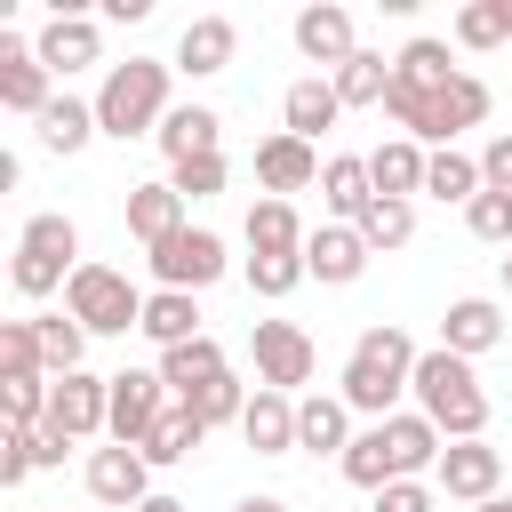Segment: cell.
<instances>
[{"label": "cell", "mask_w": 512, "mask_h": 512, "mask_svg": "<svg viewBox=\"0 0 512 512\" xmlns=\"http://www.w3.org/2000/svg\"><path fill=\"white\" fill-rule=\"evenodd\" d=\"M240 440H248L256 456H288V448H296V392L256 384V392H248V416H240Z\"/></svg>", "instance_id": "obj_20"}, {"label": "cell", "mask_w": 512, "mask_h": 512, "mask_svg": "<svg viewBox=\"0 0 512 512\" xmlns=\"http://www.w3.org/2000/svg\"><path fill=\"white\" fill-rule=\"evenodd\" d=\"M144 264H152V280H160V288H184V296H200V288H216V280L232 272L224 240H216V232H200V224H184L176 240H160Z\"/></svg>", "instance_id": "obj_7"}, {"label": "cell", "mask_w": 512, "mask_h": 512, "mask_svg": "<svg viewBox=\"0 0 512 512\" xmlns=\"http://www.w3.org/2000/svg\"><path fill=\"white\" fill-rule=\"evenodd\" d=\"M184 408L216 432V424H240V416H248V392H240V376H216V384H208V392H192Z\"/></svg>", "instance_id": "obj_42"}, {"label": "cell", "mask_w": 512, "mask_h": 512, "mask_svg": "<svg viewBox=\"0 0 512 512\" xmlns=\"http://www.w3.org/2000/svg\"><path fill=\"white\" fill-rule=\"evenodd\" d=\"M368 240H360V224H312V240H304V272L312 280H328V288H352L360 272H368Z\"/></svg>", "instance_id": "obj_14"}, {"label": "cell", "mask_w": 512, "mask_h": 512, "mask_svg": "<svg viewBox=\"0 0 512 512\" xmlns=\"http://www.w3.org/2000/svg\"><path fill=\"white\" fill-rule=\"evenodd\" d=\"M432 488L456 496V504H488V496H504V448H488V440H448Z\"/></svg>", "instance_id": "obj_11"}, {"label": "cell", "mask_w": 512, "mask_h": 512, "mask_svg": "<svg viewBox=\"0 0 512 512\" xmlns=\"http://www.w3.org/2000/svg\"><path fill=\"white\" fill-rule=\"evenodd\" d=\"M32 328H40V352H48V376H80V360H88V328H80L72 312H40Z\"/></svg>", "instance_id": "obj_37"}, {"label": "cell", "mask_w": 512, "mask_h": 512, "mask_svg": "<svg viewBox=\"0 0 512 512\" xmlns=\"http://www.w3.org/2000/svg\"><path fill=\"white\" fill-rule=\"evenodd\" d=\"M88 496H96L104 512H136V504L152 496V464H144L136 448H96V456H88Z\"/></svg>", "instance_id": "obj_15"}, {"label": "cell", "mask_w": 512, "mask_h": 512, "mask_svg": "<svg viewBox=\"0 0 512 512\" xmlns=\"http://www.w3.org/2000/svg\"><path fill=\"white\" fill-rule=\"evenodd\" d=\"M328 80H336L344 112H352V104H384V96H392V64H384L376 48H360V56H352V64H336Z\"/></svg>", "instance_id": "obj_35"}, {"label": "cell", "mask_w": 512, "mask_h": 512, "mask_svg": "<svg viewBox=\"0 0 512 512\" xmlns=\"http://www.w3.org/2000/svg\"><path fill=\"white\" fill-rule=\"evenodd\" d=\"M200 440H208V424H200V416H192L184 400H168V416L152 424V440H144L136 456H144V464H184V456H192Z\"/></svg>", "instance_id": "obj_32"}, {"label": "cell", "mask_w": 512, "mask_h": 512, "mask_svg": "<svg viewBox=\"0 0 512 512\" xmlns=\"http://www.w3.org/2000/svg\"><path fill=\"white\" fill-rule=\"evenodd\" d=\"M472 512H512V496H488V504H472Z\"/></svg>", "instance_id": "obj_51"}, {"label": "cell", "mask_w": 512, "mask_h": 512, "mask_svg": "<svg viewBox=\"0 0 512 512\" xmlns=\"http://www.w3.org/2000/svg\"><path fill=\"white\" fill-rule=\"evenodd\" d=\"M64 312L88 336H128V328H144V288L128 272H112V264H80L72 288H64Z\"/></svg>", "instance_id": "obj_6"}, {"label": "cell", "mask_w": 512, "mask_h": 512, "mask_svg": "<svg viewBox=\"0 0 512 512\" xmlns=\"http://www.w3.org/2000/svg\"><path fill=\"white\" fill-rule=\"evenodd\" d=\"M32 432H40V424H32ZM32 432H24V424H8V432H0V488H24V480L40 472V456H32Z\"/></svg>", "instance_id": "obj_45"}, {"label": "cell", "mask_w": 512, "mask_h": 512, "mask_svg": "<svg viewBox=\"0 0 512 512\" xmlns=\"http://www.w3.org/2000/svg\"><path fill=\"white\" fill-rule=\"evenodd\" d=\"M408 392H416V416H432V424H440V440H480V432H488V392H480L472 360H456L448 344L416 352Z\"/></svg>", "instance_id": "obj_3"}, {"label": "cell", "mask_w": 512, "mask_h": 512, "mask_svg": "<svg viewBox=\"0 0 512 512\" xmlns=\"http://www.w3.org/2000/svg\"><path fill=\"white\" fill-rule=\"evenodd\" d=\"M240 272H248V288H256V296H288L296 280H312V272H304V256H248Z\"/></svg>", "instance_id": "obj_44"}, {"label": "cell", "mask_w": 512, "mask_h": 512, "mask_svg": "<svg viewBox=\"0 0 512 512\" xmlns=\"http://www.w3.org/2000/svg\"><path fill=\"white\" fill-rule=\"evenodd\" d=\"M392 72H400V80H424V88H440V80H456L464 64L448 56V40H432V32H416V40H408V48L392 56Z\"/></svg>", "instance_id": "obj_38"}, {"label": "cell", "mask_w": 512, "mask_h": 512, "mask_svg": "<svg viewBox=\"0 0 512 512\" xmlns=\"http://www.w3.org/2000/svg\"><path fill=\"white\" fill-rule=\"evenodd\" d=\"M376 512H440V488L432 480H392V488H376Z\"/></svg>", "instance_id": "obj_47"}, {"label": "cell", "mask_w": 512, "mask_h": 512, "mask_svg": "<svg viewBox=\"0 0 512 512\" xmlns=\"http://www.w3.org/2000/svg\"><path fill=\"white\" fill-rule=\"evenodd\" d=\"M152 368H160V384H168L176 400H192V392H208L216 376H232V360H224V344H216V336H192V344L160 352Z\"/></svg>", "instance_id": "obj_22"}, {"label": "cell", "mask_w": 512, "mask_h": 512, "mask_svg": "<svg viewBox=\"0 0 512 512\" xmlns=\"http://www.w3.org/2000/svg\"><path fill=\"white\" fill-rule=\"evenodd\" d=\"M168 184L184 192V208H192V200H216V192H224V152H200V160H176V168H168Z\"/></svg>", "instance_id": "obj_43"}, {"label": "cell", "mask_w": 512, "mask_h": 512, "mask_svg": "<svg viewBox=\"0 0 512 512\" xmlns=\"http://www.w3.org/2000/svg\"><path fill=\"white\" fill-rule=\"evenodd\" d=\"M136 336H152L160 352H176V344H192V336H200V304H192L184 288H152V296H144V328H136Z\"/></svg>", "instance_id": "obj_30"}, {"label": "cell", "mask_w": 512, "mask_h": 512, "mask_svg": "<svg viewBox=\"0 0 512 512\" xmlns=\"http://www.w3.org/2000/svg\"><path fill=\"white\" fill-rule=\"evenodd\" d=\"M112 424V376H56L48 384V432H64V440H96Z\"/></svg>", "instance_id": "obj_10"}, {"label": "cell", "mask_w": 512, "mask_h": 512, "mask_svg": "<svg viewBox=\"0 0 512 512\" xmlns=\"http://www.w3.org/2000/svg\"><path fill=\"white\" fill-rule=\"evenodd\" d=\"M464 224H472V240H512V200L504 192H480L464 208Z\"/></svg>", "instance_id": "obj_46"}, {"label": "cell", "mask_w": 512, "mask_h": 512, "mask_svg": "<svg viewBox=\"0 0 512 512\" xmlns=\"http://www.w3.org/2000/svg\"><path fill=\"white\" fill-rule=\"evenodd\" d=\"M232 56H240V24L232 16H192L184 40H176V72H192V80H216Z\"/></svg>", "instance_id": "obj_18"}, {"label": "cell", "mask_w": 512, "mask_h": 512, "mask_svg": "<svg viewBox=\"0 0 512 512\" xmlns=\"http://www.w3.org/2000/svg\"><path fill=\"white\" fill-rule=\"evenodd\" d=\"M128 232L144 240V248H160V240H176L184 232V192L160 176V184H128Z\"/></svg>", "instance_id": "obj_25"}, {"label": "cell", "mask_w": 512, "mask_h": 512, "mask_svg": "<svg viewBox=\"0 0 512 512\" xmlns=\"http://www.w3.org/2000/svg\"><path fill=\"white\" fill-rule=\"evenodd\" d=\"M336 112H344V96H336V80H288V96H280V128L288 136H304V144H320L328 128H336Z\"/></svg>", "instance_id": "obj_21"}, {"label": "cell", "mask_w": 512, "mask_h": 512, "mask_svg": "<svg viewBox=\"0 0 512 512\" xmlns=\"http://www.w3.org/2000/svg\"><path fill=\"white\" fill-rule=\"evenodd\" d=\"M88 136H104V128H96V104L56 96V104L40 112V144H48V152H64V160H72V152H88Z\"/></svg>", "instance_id": "obj_31"}, {"label": "cell", "mask_w": 512, "mask_h": 512, "mask_svg": "<svg viewBox=\"0 0 512 512\" xmlns=\"http://www.w3.org/2000/svg\"><path fill=\"white\" fill-rule=\"evenodd\" d=\"M168 400H176V392L160 384V368H120V376H112V424H104L112 448H144L152 424L168 416Z\"/></svg>", "instance_id": "obj_8"}, {"label": "cell", "mask_w": 512, "mask_h": 512, "mask_svg": "<svg viewBox=\"0 0 512 512\" xmlns=\"http://www.w3.org/2000/svg\"><path fill=\"white\" fill-rule=\"evenodd\" d=\"M248 352H256V384H272V392L312 384V360H320L296 320H256V328H248Z\"/></svg>", "instance_id": "obj_9"}, {"label": "cell", "mask_w": 512, "mask_h": 512, "mask_svg": "<svg viewBox=\"0 0 512 512\" xmlns=\"http://www.w3.org/2000/svg\"><path fill=\"white\" fill-rule=\"evenodd\" d=\"M440 344H448L456 360H480V352L504 344V312H496L488 296H456V304L440 312Z\"/></svg>", "instance_id": "obj_19"}, {"label": "cell", "mask_w": 512, "mask_h": 512, "mask_svg": "<svg viewBox=\"0 0 512 512\" xmlns=\"http://www.w3.org/2000/svg\"><path fill=\"white\" fill-rule=\"evenodd\" d=\"M296 48L312 56V64H352L360 56V40H352V16L336 8V0H312V8H296Z\"/></svg>", "instance_id": "obj_17"}, {"label": "cell", "mask_w": 512, "mask_h": 512, "mask_svg": "<svg viewBox=\"0 0 512 512\" xmlns=\"http://www.w3.org/2000/svg\"><path fill=\"white\" fill-rule=\"evenodd\" d=\"M168 72L176 64H160V56H128V64H112L104 72V88H96V128L104 136H160V120L176 112L168 104Z\"/></svg>", "instance_id": "obj_4"}, {"label": "cell", "mask_w": 512, "mask_h": 512, "mask_svg": "<svg viewBox=\"0 0 512 512\" xmlns=\"http://www.w3.org/2000/svg\"><path fill=\"white\" fill-rule=\"evenodd\" d=\"M32 56H40L56 80H72L80 64L104 56V32H96V16H64V8H56V16L40 24V40H32Z\"/></svg>", "instance_id": "obj_16"}, {"label": "cell", "mask_w": 512, "mask_h": 512, "mask_svg": "<svg viewBox=\"0 0 512 512\" xmlns=\"http://www.w3.org/2000/svg\"><path fill=\"white\" fill-rule=\"evenodd\" d=\"M0 376H48V352H40L32 320H0Z\"/></svg>", "instance_id": "obj_40"}, {"label": "cell", "mask_w": 512, "mask_h": 512, "mask_svg": "<svg viewBox=\"0 0 512 512\" xmlns=\"http://www.w3.org/2000/svg\"><path fill=\"white\" fill-rule=\"evenodd\" d=\"M504 40H512V0H464V8H456V48L488 56V48H504Z\"/></svg>", "instance_id": "obj_34"}, {"label": "cell", "mask_w": 512, "mask_h": 512, "mask_svg": "<svg viewBox=\"0 0 512 512\" xmlns=\"http://www.w3.org/2000/svg\"><path fill=\"white\" fill-rule=\"evenodd\" d=\"M72 272H80V224L72 216H32L24 232H16V264H8V280H16V296H56V288H72Z\"/></svg>", "instance_id": "obj_5"}, {"label": "cell", "mask_w": 512, "mask_h": 512, "mask_svg": "<svg viewBox=\"0 0 512 512\" xmlns=\"http://www.w3.org/2000/svg\"><path fill=\"white\" fill-rule=\"evenodd\" d=\"M336 464H344V480H352V488H368V496L400 480V464H392V448H384V424H368V432H352V448H344Z\"/></svg>", "instance_id": "obj_33"}, {"label": "cell", "mask_w": 512, "mask_h": 512, "mask_svg": "<svg viewBox=\"0 0 512 512\" xmlns=\"http://www.w3.org/2000/svg\"><path fill=\"white\" fill-rule=\"evenodd\" d=\"M160 152H168V168L176 160H200V152H224V120L208 112V104H176L168 120H160V136H152Z\"/></svg>", "instance_id": "obj_27"}, {"label": "cell", "mask_w": 512, "mask_h": 512, "mask_svg": "<svg viewBox=\"0 0 512 512\" xmlns=\"http://www.w3.org/2000/svg\"><path fill=\"white\" fill-rule=\"evenodd\" d=\"M360 240L368 248H408L416 240V200H368V216H360Z\"/></svg>", "instance_id": "obj_39"}, {"label": "cell", "mask_w": 512, "mask_h": 512, "mask_svg": "<svg viewBox=\"0 0 512 512\" xmlns=\"http://www.w3.org/2000/svg\"><path fill=\"white\" fill-rule=\"evenodd\" d=\"M320 200H328V224H360V216H368V200H376L368 160H360V152H336V160L320 168Z\"/></svg>", "instance_id": "obj_24"}, {"label": "cell", "mask_w": 512, "mask_h": 512, "mask_svg": "<svg viewBox=\"0 0 512 512\" xmlns=\"http://www.w3.org/2000/svg\"><path fill=\"white\" fill-rule=\"evenodd\" d=\"M0 104L8 112H24V120H40L48 104H56V72L32 56V40H16V32H0Z\"/></svg>", "instance_id": "obj_12"}, {"label": "cell", "mask_w": 512, "mask_h": 512, "mask_svg": "<svg viewBox=\"0 0 512 512\" xmlns=\"http://www.w3.org/2000/svg\"><path fill=\"white\" fill-rule=\"evenodd\" d=\"M232 512H288V504H280V496H240Z\"/></svg>", "instance_id": "obj_50"}, {"label": "cell", "mask_w": 512, "mask_h": 512, "mask_svg": "<svg viewBox=\"0 0 512 512\" xmlns=\"http://www.w3.org/2000/svg\"><path fill=\"white\" fill-rule=\"evenodd\" d=\"M424 192H432V200H464V208H472L488 184H480V160L448 144V152H432V168H424Z\"/></svg>", "instance_id": "obj_36"}, {"label": "cell", "mask_w": 512, "mask_h": 512, "mask_svg": "<svg viewBox=\"0 0 512 512\" xmlns=\"http://www.w3.org/2000/svg\"><path fill=\"white\" fill-rule=\"evenodd\" d=\"M384 112L400 120V136H416V144H440V152H448L464 128H480V120H488V80L456 72V80L424 88V80H400V72H392V96H384Z\"/></svg>", "instance_id": "obj_2"}, {"label": "cell", "mask_w": 512, "mask_h": 512, "mask_svg": "<svg viewBox=\"0 0 512 512\" xmlns=\"http://www.w3.org/2000/svg\"><path fill=\"white\" fill-rule=\"evenodd\" d=\"M384 448H392V464H400V480H424V472H440V424L432 416H416V408H400V416H384Z\"/></svg>", "instance_id": "obj_23"}, {"label": "cell", "mask_w": 512, "mask_h": 512, "mask_svg": "<svg viewBox=\"0 0 512 512\" xmlns=\"http://www.w3.org/2000/svg\"><path fill=\"white\" fill-rule=\"evenodd\" d=\"M480 184L512 200V136H488V152H480Z\"/></svg>", "instance_id": "obj_48"}, {"label": "cell", "mask_w": 512, "mask_h": 512, "mask_svg": "<svg viewBox=\"0 0 512 512\" xmlns=\"http://www.w3.org/2000/svg\"><path fill=\"white\" fill-rule=\"evenodd\" d=\"M296 448L344 456V448H352V408H344L336 392H304V400H296Z\"/></svg>", "instance_id": "obj_26"}, {"label": "cell", "mask_w": 512, "mask_h": 512, "mask_svg": "<svg viewBox=\"0 0 512 512\" xmlns=\"http://www.w3.org/2000/svg\"><path fill=\"white\" fill-rule=\"evenodd\" d=\"M504 288H512V256H504Z\"/></svg>", "instance_id": "obj_52"}, {"label": "cell", "mask_w": 512, "mask_h": 512, "mask_svg": "<svg viewBox=\"0 0 512 512\" xmlns=\"http://www.w3.org/2000/svg\"><path fill=\"white\" fill-rule=\"evenodd\" d=\"M304 216H296V200H256L248 208V256H304Z\"/></svg>", "instance_id": "obj_29"}, {"label": "cell", "mask_w": 512, "mask_h": 512, "mask_svg": "<svg viewBox=\"0 0 512 512\" xmlns=\"http://www.w3.org/2000/svg\"><path fill=\"white\" fill-rule=\"evenodd\" d=\"M136 512H192V504H176V496H160V488H152V496H144Z\"/></svg>", "instance_id": "obj_49"}, {"label": "cell", "mask_w": 512, "mask_h": 512, "mask_svg": "<svg viewBox=\"0 0 512 512\" xmlns=\"http://www.w3.org/2000/svg\"><path fill=\"white\" fill-rule=\"evenodd\" d=\"M48 384L56 376H0V408H8V424H48Z\"/></svg>", "instance_id": "obj_41"}, {"label": "cell", "mask_w": 512, "mask_h": 512, "mask_svg": "<svg viewBox=\"0 0 512 512\" xmlns=\"http://www.w3.org/2000/svg\"><path fill=\"white\" fill-rule=\"evenodd\" d=\"M320 168H328V160H320V152H312L304 136H288V128L256 144V184H264V200H288V192H312V184H320Z\"/></svg>", "instance_id": "obj_13"}, {"label": "cell", "mask_w": 512, "mask_h": 512, "mask_svg": "<svg viewBox=\"0 0 512 512\" xmlns=\"http://www.w3.org/2000/svg\"><path fill=\"white\" fill-rule=\"evenodd\" d=\"M424 168H432V152H424L416 136H392V144L368 152V176H376L384 200H416V192H424Z\"/></svg>", "instance_id": "obj_28"}, {"label": "cell", "mask_w": 512, "mask_h": 512, "mask_svg": "<svg viewBox=\"0 0 512 512\" xmlns=\"http://www.w3.org/2000/svg\"><path fill=\"white\" fill-rule=\"evenodd\" d=\"M408 376H416V344H408V328L376 320V328H360V336H352V352H344V376H336V400H344L352 416L384 424V416H400V392H408Z\"/></svg>", "instance_id": "obj_1"}]
</instances>
